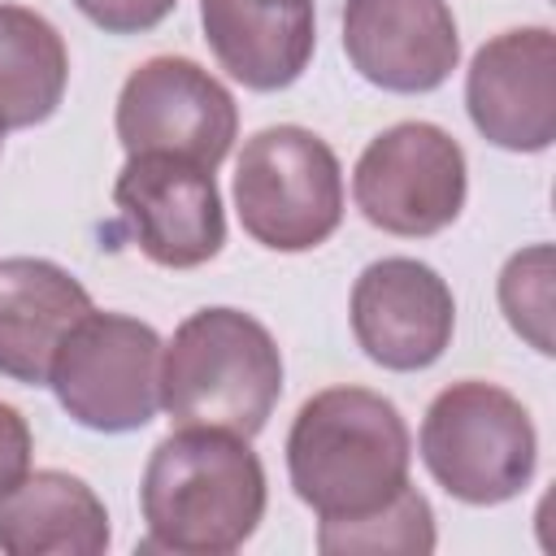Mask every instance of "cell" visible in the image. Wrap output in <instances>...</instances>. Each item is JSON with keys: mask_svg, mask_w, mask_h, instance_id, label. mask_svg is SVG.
Segmentation results:
<instances>
[{"mask_svg": "<svg viewBox=\"0 0 556 556\" xmlns=\"http://www.w3.org/2000/svg\"><path fill=\"white\" fill-rule=\"evenodd\" d=\"M469 169L460 143L430 122H400L369 139L352 169V195L369 226L426 239L465 208Z\"/></svg>", "mask_w": 556, "mask_h": 556, "instance_id": "52a82bcc", "label": "cell"}, {"mask_svg": "<svg viewBox=\"0 0 556 556\" xmlns=\"http://www.w3.org/2000/svg\"><path fill=\"white\" fill-rule=\"evenodd\" d=\"M478 135L504 152H543L556 139V35L521 26L486 39L465 74Z\"/></svg>", "mask_w": 556, "mask_h": 556, "instance_id": "30bf717a", "label": "cell"}, {"mask_svg": "<svg viewBox=\"0 0 556 556\" xmlns=\"http://www.w3.org/2000/svg\"><path fill=\"white\" fill-rule=\"evenodd\" d=\"M317 547L326 556L343 552H404V556H426L434 552V513L430 500L413 486L391 495L382 508L348 521H321L317 526Z\"/></svg>", "mask_w": 556, "mask_h": 556, "instance_id": "e0dca14e", "label": "cell"}, {"mask_svg": "<svg viewBox=\"0 0 556 556\" xmlns=\"http://www.w3.org/2000/svg\"><path fill=\"white\" fill-rule=\"evenodd\" d=\"M161 334L126 313H87L61 343L48 387L87 430H143L161 408Z\"/></svg>", "mask_w": 556, "mask_h": 556, "instance_id": "8992f818", "label": "cell"}, {"mask_svg": "<svg viewBox=\"0 0 556 556\" xmlns=\"http://www.w3.org/2000/svg\"><path fill=\"white\" fill-rule=\"evenodd\" d=\"M413 439L400 408L365 387H330L300 404L287 434L295 495L321 521L382 508L408 486Z\"/></svg>", "mask_w": 556, "mask_h": 556, "instance_id": "7a4b0ae2", "label": "cell"}, {"mask_svg": "<svg viewBox=\"0 0 556 556\" xmlns=\"http://www.w3.org/2000/svg\"><path fill=\"white\" fill-rule=\"evenodd\" d=\"M500 308L508 326L543 356H552V248L534 243L500 269Z\"/></svg>", "mask_w": 556, "mask_h": 556, "instance_id": "ac0fdd59", "label": "cell"}, {"mask_svg": "<svg viewBox=\"0 0 556 556\" xmlns=\"http://www.w3.org/2000/svg\"><path fill=\"white\" fill-rule=\"evenodd\" d=\"M4 130H9V126H4V117H0V148H4Z\"/></svg>", "mask_w": 556, "mask_h": 556, "instance_id": "44dd1931", "label": "cell"}, {"mask_svg": "<svg viewBox=\"0 0 556 556\" xmlns=\"http://www.w3.org/2000/svg\"><path fill=\"white\" fill-rule=\"evenodd\" d=\"M456 330L452 287L413 256H382L352 287V334L361 352L395 374L434 365Z\"/></svg>", "mask_w": 556, "mask_h": 556, "instance_id": "8fae6325", "label": "cell"}, {"mask_svg": "<svg viewBox=\"0 0 556 556\" xmlns=\"http://www.w3.org/2000/svg\"><path fill=\"white\" fill-rule=\"evenodd\" d=\"M243 230L274 252H308L343 222V169L326 139L304 126L256 130L235 165Z\"/></svg>", "mask_w": 556, "mask_h": 556, "instance_id": "5b68a950", "label": "cell"}, {"mask_svg": "<svg viewBox=\"0 0 556 556\" xmlns=\"http://www.w3.org/2000/svg\"><path fill=\"white\" fill-rule=\"evenodd\" d=\"M343 52L365 83L421 96L456 70L460 35L447 0H343Z\"/></svg>", "mask_w": 556, "mask_h": 556, "instance_id": "7c38bea8", "label": "cell"}, {"mask_svg": "<svg viewBox=\"0 0 556 556\" xmlns=\"http://www.w3.org/2000/svg\"><path fill=\"white\" fill-rule=\"evenodd\" d=\"M139 504L148 521L143 552L226 556L265 517V469L243 434L178 426L152 447Z\"/></svg>", "mask_w": 556, "mask_h": 556, "instance_id": "6da1fadb", "label": "cell"}, {"mask_svg": "<svg viewBox=\"0 0 556 556\" xmlns=\"http://www.w3.org/2000/svg\"><path fill=\"white\" fill-rule=\"evenodd\" d=\"M200 26L217 65L252 87H291L317 48L313 0H200Z\"/></svg>", "mask_w": 556, "mask_h": 556, "instance_id": "4fadbf2b", "label": "cell"}, {"mask_svg": "<svg viewBox=\"0 0 556 556\" xmlns=\"http://www.w3.org/2000/svg\"><path fill=\"white\" fill-rule=\"evenodd\" d=\"M109 513L100 495L61 469L26 473L0 495V552L9 556H100Z\"/></svg>", "mask_w": 556, "mask_h": 556, "instance_id": "9a60e30c", "label": "cell"}, {"mask_svg": "<svg viewBox=\"0 0 556 556\" xmlns=\"http://www.w3.org/2000/svg\"><path fill=\"white\" fill-rule=\"evenodd\" d=\"M113 204L139 252L161 269H195L226 243L222 195L204 165L161 152L126 156L113 182Z\"/></svg>", "mask_w": 556, "mask_h": 556, "instance_id": "9c48e42d", "label": "cell"}, {"mask_svg": "<svg viewBox=\"0 0 556 556\" xmlns=\"http://www.w3.org/2000/svg\"><path fill=\"white\" fill-rule=\"evenodd\" d=\"M117 139L126 156L161 152L217 169L239 135L235 96L187 56L143 61L117 96Z\"/></svg>", "mask_w": 556, "mask_h": 556, "instance_id": "ba28073f", "label": "cell"}, {"mask_svg": "<svg viewBox=\"0 0 556 556\" xmlns=\"http://www.w3.org/2000/svg\"><path fill=\"white\" fill-rule=\"evenodd\" d=\"M91 313L87 287L39 256L0 261V374L22 387H48L65 334Z\"/></svg>", "mask_w": 556, "mask_h": 556, "instance_id": "5bb4252c", "label": "cell"}, {"mask_svg": "<svg viewBox=\"0 0 556 556\" xmlns=\"http://www.w3.org/2000/svg\"><path fill=\"white\" fill-rule=\"evenodd\" d=\"M70 83L61 30L22 4H0V117L4 126H39L56 113Z\"/></svg>", "mask_w": 556, "mask_h": 556, "instance_id": "2e32d148", "label": "cell"}, {"mask_svg": "<svg viewBox=\"0 0 556 556\" xmlns=\"http://www.w3.org/2000/svg\"><path fill=\"white\" fill-rule=\"evenodd\" d=\"M282 395L274 334L239 308L191 313L161 352V408L178 426H208L252 439Z\"/></svg>", "mask_w": 556, "mask_h": 556, "instance_id": "3957f363", "label": "cell"}, {"mask_svg": "<svg viewBox=\"0 0 556 556\" xmlns=\"http://www.w3.org/2000/svg\"><path fill=\"white\" fill-rule=\"evenodd\" d=\"M87 22H96L109 35H139L161 26L178 0H74Z\"/></svg>", "mask_w": 556, "mask_h": 556, "instance_id": "d6986e66", "label": "cell"}, {"mask_svg": "<svg viewBox=\"0 0 556 556\" xmlns=\"http://www.w3.org/2000/svg\"><path fill=\"white\" fill-rule=\"evenodd\" d=\"M421 460L460 504H504L521 495L539 465V434L517 395L495 382H452L421 417Z\"/></svg>", "mask_w": 556, "mask_h": 556, "instance_id": "277c9868", "label": "cell"}, {"mask_svg": "<svg viewBox=\"0 0 556 556\" xmlns=\"http://www.w3.org/2000/svg\"><path fill=\"white\" fill-rule=\"evenodd\" d=\"M30 426L26 417L0 400V495H9L26 473H30Z\"/></svg>", "mask_w": 556, "mask_h": 556, "instance_id": "ffe728a7", "label": "cell"}]
</instances>
